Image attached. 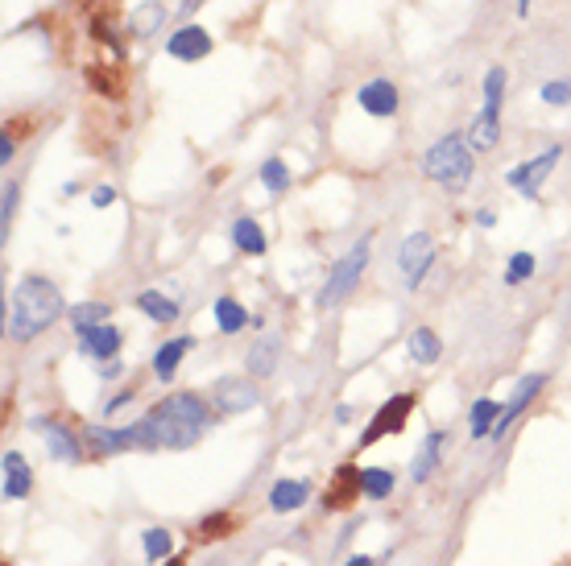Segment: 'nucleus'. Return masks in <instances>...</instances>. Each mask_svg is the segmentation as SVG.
I'll return each mask as SVG.
<instances>
[{
    "label": "nucleus",
    "instance_id": "1",
    "mask_svg": "<svg viewBox=\"0 0 571 566\" xmlns=\"http://www.w3.org/2000/svg\"><path fill=\"white\" fill-rule=\"evenodd\" d=\"M63 314H67V306H63V294H58L54 281L29 273V277H21L13 286L5 331H9L13 343H29V339H38L42 331H50Z\"/></svg>",
    "mask_w": 571,
    "mask_h": 566
},
{
    "label": "nucleus",
    "instance_id": "2",
    "mask_svg": "<svg viewBox=\"0 0 571 566\" xmlns=\"http://www.w3.org/2000/svg\"><path fill=\"white\" fill-rule=\"evenodd\" d=\"M212 410H216V405L207 401V397H199V393H174V397L158 401L145 418L154 422L162 447H170V451H187V447L199 443V434L212 426Z\"/></svg>",
    "mask_w": 571,
    "mask_h": 566
},
{
    "label": "nucleus",
    "instance_id": "3",
    "mask_svg": "<svg viewBox=\"0 0 571 566\" xmlns=\"http://www.w3.org/2000/svg\"><path fill=\"white\" fill-rule=\"evenodd\" d=\"M472 145L464 133H443L427 153H423V174L431 182H439L443 191H464L468 178H472Z\"/></svg>",
    "mask_w": 571,
    "mask_h": 566
},
{
    "label": "nucleus",
    "instance_id": "4",
    "mask_svg": "<svg viewBox=\"0 0 571 566\" xmlns=\"http://www.w3.org/2000/svg\"><path fill=\"white\" fill-rule=\"evenodd\" d=\"M87 455L108 459V455H125V451H158V430L149 418L129 422V426H87Z\"/></svg>",
    "mask_w": 571,
    "mask_h": 566
},
{
    "label": "nucleus",
    "instance_id": "5",
    "mask_svg": "<svg viewBox=\"0 0 571 566\" xmlns=\"http://www.w3.org/2000/svg\"><path fill=\"white\" fill-rule=\"evenodd\" d=\"M365 269H369V236H360L348 253L332 265V273H327V281H323V290H319V310H332V306H340L352 290H356V281L365 277Z\"/></svg>",
    "mask_w": 571,
    "mask_h": 566
},
{
    "label": "nucleus",
    "instance_id": "6",
    "mask_svg": "<svg viewBox=\"0 0 571 566\" xmlns=\"http://www.w3.org/2000/svg\"><path fill=\"white\" fill-rule=\"evenodd\" d=\"M394 265H398V277H402L406 290L423 286V277H427L431 265H435V240H431V232H410V236L398 244Z\"/></svg>",
    "mask_w": 571,
    "mask_h": 566
},
{
    "label": "nucleus",
    "instance_id": "7",
    "mask_svg": "<svg viewBox=\"0 0 571 566\" xmlns=\"http://www.w3.org/2000/svg\"><path fill=\"white\" fill-rule=\"evenodd\" d=\"M212 405L216 414H249L261 405V389H257V376L249 372H236V376H220V381L212 385Z\"/></svg>",
    "mask_w": 571,
    "mask_h": 566
},
{
    "label": "nucleus",
    "instance_id": "8",
    "mask_svg": "<svg viewBox=\"0 0 571 566\" xmlns=\"http://www.w3.org/2000/svg\"><path fill=\"white\" fill-rule=\"evenodd\" d=\"M559 157H563V145H547L538 157H530V162L505 170V186H514V191H522L526 199H538V195H543V182L559 166Z\"/></svg>",
    "mask_w": 571,
    "mask_h": 566
},
{
    "label": "nucleus",
    "instance_id": "9",
    "mask_svg": "<svg viewBox=\"0 0 571 566\" xmlns=\"http://www.w3.org/2000/svg\"><path fill=\"white\" fill-rule=\"evenodd\" d=\"M414 405H418V393H394L389 397L381 410L373 414V422H369V430L360 434V451L365 447H373L377 438H389V434H398L402 426H406V418L414 414Z\"/></svg>",
    "mask_w": 571,
    "mask_h": 566
},
{
    "label": "nucleus",
    "instance_id": "10",
    "mask_svg": "<svg viewBox=\"0 0 571 566\" xmlns=\"http://www.w3.org/2000/svg\"><path fill=\"white\" fill-rule=\"evenodd\" d=\"M543 389H547V372H526L522 381L514 385V393H509V401L501 405V418H497V426H493V438H497V443L509 434V426H514V422L530 410V405L543 397Z\"/></svg>",
    "mask_w": 571,
    "mask_h": 566
},
{
    "label": "nucleus",
    "instance_id": "11",
    "mask_svg": "<svg viewBox=\"0 0 571 566\" xmlns=\"http://www.w3.org/2000/svg\"><path fill=\"white\" fill-rule=\"evenodd\" d=\"M38 434H42V443H46V451H50V459H58V463H79L83 459V447H79V434L71 430V426H63V422H54V418H34L29 422Z\"/></svg>",
    "mask_w": 571,
    "mask_h": 566
},
{
    "label": "nucleus",
    "instance_id": "12",
    "mask_svg": "<svg viewBox=\"0 0 571 566\" xmlns=\"http://www.w3.org/2000/svg\"><path fill=\"white\" fill-rule=\"evenodd\" d=\"M166 54L178 62H203L212 54V34H207L203 25H178L166 38Z\"/></svg>",
    "mask_w": 571,
    "mask_h": 566
},
{
    "label": "nucleus",
    "instance_id": "13",
    "mask_svg": "<svg viewBox=\"0 0 571 566\" xmlns=\"http://www.w3.org/2000/svg\"><path fill=\"white\" fill-rule=\"evenodd\" d=\"M356 100H360V108H365L369 116H377V120H394L398 108H402L398 87L389 83V79H369L365 87L356 91Z\"/></svg>",
    "mask_w": 571,
    "mask_h": 566
},
{
    "label": "nucleus",
    "instance_id": "14",
    "mask_svg": "<svg viewBox=\"0 0 571 566\" xmlns=\"http://www.w3.org/2000/svg\"><path fill=\"white\" fill-rule=\"evenodd\" d=\"M29 488H34V471H29L25 455L5 451V459H0V492H5V500H25Z\"/></svg>",
    "mask_w": 571,
    "mask_h": 566
},
{
    "label": "nucleus",
    "instance_id": "15",
    "mask_svg": "<svg viewBox=\"0 0 571 566\" xmlns=\"http://www.w3.org/2000/svg\"><path fill=\"white\" fill-rule=\"evenodd\" d=\"M120 343H125L120 327L100 323V327H92V331L79 335V352H83L87 360H116V356H120Z\"/></svg>",
    "mask_w": 571,
    "mask_h": 566
},
{
    "label": "nucleus",
    "instance_id": "16",
    "mask_svg": "<svg viewBox=\"0 0 571 566\" xmlns=\"http://www.w3.org/2000/svg\"><path fill=\"white\" fill-rule=\"evenodd\" d=\"M443 451H447V434H443V430H431V434L423 438V447H418V455H414L410 484H427L435 471H439V463H443Z\"/></svg>",
    "mask_w": 571,
    "mask_h": 566
},
{
    "label": "nucleus",
    "instance_id": "17",
    "mask_svg": "<svg viewBox=\"0 0 571 566\" xmlns=\"http://www.w3.org/2000/svg\"><path fill=\"white\" fill-rule=\"evenodd\" d=\"M464 137H468L472 153H489V149H497V141H501V112H493V108H480V112L468 120Z\"/></svg>",
    "mask_w": 571,
    "mask_h": 566
},
{
    "label": "nucleus",
    "instance_id": "18",
    "mask_svg": "<svg viewBox=\"0 0 571 566\" xmlns=\"http://www.w3.org/2000/svg\"><path fill=\"white\" fill-rule=\"evenodd\" d=\"M195 348V339L191 335H183V339H166L162 348L154 352V376L162 385H170L174 376H178V368H183V360H187V352Z\"/></svg>",
    "mask_w": 571,
    "mask_h": 566
},
{
    "label": "nucleus",
    "instance_id": "19",
    "mask_svg": "<svg viewBox=\"0 0 571 566\" xmlns=\"http://www.w3.org/2000/svg\"><path fill=\"white\" fill-rule=\"evenodd\" d=\"M406 356H410V364H418V368H431V364H439V356H443V339H439L431 327H414V331L406 335Z\"/></svg>",
    "mask_w": 571,
    "mask_h": 566
},
{
    "label": "nucleus",
    "instance_id": "20",
    "mask_svg": "<svg viewBox=\"0 0 571 566\" xmlns=\"http://www.w3.org/2000/svg\"><path fill=\"white\" fill-rule=\"evenodd\" d=\"M133 306L145 314V319H154V323H178V314H183V302L162 294V290H141L133 298Z\"/></svg>",
    "mask_w": 571,
    "mask_h": 566
},
{
    "label": "nucleus",
    "instance_id": "21",
    "mask_svg": "<svg viewBox=\"0 0 571 566\" xmlns=\"http://www.w3.org/2000/svg\"><path fill=\"white\" fill-rule=\"evenodd\" d=\"M278 356H282V339L269 331V335H261L253 348H249V356H245V372L249 376H269L278 368Z\"/></svg>",
    "mask_w": 571,
    "mask_h": 566
},
{
    "label": "nucleus",
    "instance_id": "22",
    "mask_svg": "<svg viewBox=\"0 0 571 566\" xmlns=\"http://www.w3.org/2000/svg\"><path fill=\"white\" fill-rule=\"evenodd\" d=\"M232 244L245 257H265V248H269V240H265V232H261V224L253 215H236L232 219Z\"/></svg>",
    "mask_w": 571,
    "mask_h": 566
},
{
    "label": "nucleus",
    "instance_id": "23",
    "mask_svg": "<svg viewBox=\"0 0 571 566\" xmlns=\"http://www.w3.org/2000/svg\"><path fill=\"white\" fill-rule=\"evenodd\" d=\"M307 500H311L307 480H278L274 488H269V509L274 513H294V509H303Z\"/></svg>",
    "mask_w": 571,
    "mask_h": 566
},
{
    "label": "nucleus",
    "instance_id": "24",
    "mask_svg": "<svg viewBox=\"0 0 571 566\" xmlns=\"http://www.w3.org/2000/svg\"><path fill=\"white\" fill-rule=\"evenodd\" d=\"M212 314H216V331L220 335H240V331H245L249 323H253V314L245 310V306H240L236 298H216V306H212Z\"/></svg>",
    "mask_w": 571,
    "mask_h": 566
},
{
    "label": "nucleus",
    "instance_id": "25",
    "mask_svg": "<svg viewBox=\"0 0 571 566\" xmlns=\"http://www.w3.org/2000/svg\"><path fill=\"white\" fill-rule=\"evenodd\" d=\"M394 471L389 467H365L356 476V492L365 496V500H385V496H394Z\"/></svg>",
    "mask_w": 571,
    "mask_h": 566
},
{
    "label": "nucleus",
    "instance_id": "26",
    "mask_svg": "<svg viewBox=\"0 0 571 566\" xmlns=\"http://www.w3.org/2000/svg\"><path fill=\"white\" fill-rule=\"evenodd\" d=\"M497 418H501V401L480 397V401L472 405V410H468V434H472V438H493Z\"/></svg>",
    "mask_w": 571,
    "mask_h": 566
},
{
    "label": "nucleus",
    "instance_id": "27",
    "mask_svg": "<svg viewBox=\"0 0 571 566\" xmlns=\"http://www.w3.org/2000/svg\"><path fill=\"white\" fill-rule=\"evenodd\" d=\"M162 21H166V5H158V0H145V5L129 17V34L133 38H154L158 29H162Z\"/></svg>",
    "mask_w": 571,
    "mask_h": 566
},
{
    "label": "nucleus",
    "instance_id": "28",
    "mask_svg": "<svg viewBox=\"0 0 571 566\" xmlns=\"http://www.w3.org/2000/svg\"><path fill=\"white\" fill-rule=\"evenodd\" d=\"M108 319H112V306H108V302H79V306H71V327H75V335L92 331V327H100V323H108Z\"/></svg>",
    "mask_w": 571,
    "mask_h": 566
},
{
    "label": "nucleus",
    "instance_id": "29",
    "mask_svg": "<svg viewBox=\"0 0 571 566\" xmlns=\"http://www.w3.org/2000/svg\"><path fill=\"white\" fill-rule=\"evenodd\" d=\"M141 550H145V562H166L170 550H174L170 529H145L141 533Z\"/></svg>",
    "mask_w": 571,
    "mask_h": 566
},
{
    "label": "nucleus",
    "instance_id": "30",
    "mask_svg": "<svg viewBox=\"0 0 571 566\" xmlns=\"http://www.w3.org/2000/svg\"><path fill=\"white\" fill-rule=\"evenodd\" d=\"M261 186H265L269 195L290 191V166L282 162V157H269V162L261 166Z\"/></svg>",
    "mask_w": 571,
    "mask_h": 566
},
{
    "label": "nucleus",
    "instance_id": "31",
    "mask_svg": "<svg viewBox=\"0 0 571 566\" xmlns=\"http://www.w3.org/2000/svg\"><path fill=\"white\" fill-rule=\"evenodd\" d=\"M485 108H493V112L505 108V67H497V62L485 71Z\"/></svg>",
    "mask_w": 571,
    "mask_h": 566
},
{
    "label": "nucleus",
    "instance_id": "32",
    "mask_svg": "<svg viewBox=\"0 0 571 566\" xmlns=\"http://www.w3.org/2000/svg\"><path fill=\"white\" fill-rule=\"evenodd\" d=\"M534 269H538L534 253H514V257H509V265H505V286H522V281L534 277Z\"/></svg>",
    "mask_w": 571,
    "mask_h": 566
},
{
    "label": "nucleus",
    "instance_id": "33",
    "mask_svg": "<svg viewBox=\"0 0 571 566\" xmlns=\"http://www.w3.org/2000/svg\"><path fill=\"white\" fill-rule=\"evenodd\" d=\"M538 100L551 104V108H567L571 104V79H551L538 87Z\"/></svg>",
    "mask_w": 571,
    "mask_h": 566
},
{
    "label": "nucleus",
    "instance_id": "34",
    "mask_svg": "<svg viewBox=\"0 0 571 566\" xmlns=\"http://www.w3.org/2000/svg\"><path fill=\"white\" fill-rule=\"evenodd\" d=\"M17 203H21V186H17V182H5V203H0V236H9V232H13Z\"/></svg>",
    "mask_w": 571,
    "mask_h": 566
},
{
    "label": "nucleus",
    "instance_id": "35",
    "mask_svg": "<svg viewBox=\"0 0 571 566\" xmlns=\"http://www.w3.org/2000/svg\"><path fill=\"white\" fill-rule=\"evenodd\" d=\"M92 34H96V42L112 46V54H116V58H125V46H120V38H116V29H112L108 21H92Z\"/></svg>",
    "mask_w": 571,
    "mask_h": 566
},
{
    "label": "nucleus",
    "instance_id": "36",
    "mask_svg": "<svg viewBox=\"0 0 571 566\" xmlns=\"http://www.w3.org/2000/svg\"><path fill=\"white\" fill-rule=\"evenodd\" d=\"M228 525H232V517H228V513H220V517H203V525H199V529H203V538H224V533H232Z\"/></svg>",
    "mask_w": 571,
    "mask_h": 566
},
{
    "label": "nucleus",
    "instance_id": "37",
    "mask_svg": "<svg viewBox=\"0 0 571 566\" xmlns=\"http://www.w3.org/2000/svg\"><path fill=\"white\" fill-rule=\"evenodd\" d=\"M13 157H17V141H13V129L0 133V166H13Z\"/></svg>",
    "mask_w": 571,
    "mask_h": 566
},
{
    "label": "nucleus",
    "instance_id": "38",
    "mask_svg": "<svg viewBox=\"0 0 571 566\" xmlns=\"http://www.w3.org/2000/svg\"><path fill=\"white\" fill-rule=\"evenodd\" d=\"M112 203H116V186H96V191H92V207L104 211V207H112Z\"/></svg>",
    "mask_w": 571,
    "mask_h": 566
},
{
    "label": "nucleus",
    "instance_id": "39",
    "mask_svg": "<svg viewBox=\"0 0 571 566\" xmlns=\"http://www.w3.org/2000/svg\"><path fill=\"white\" fill-rule=\"evenodd\" d=\"M129 401H133V389H125V393H116V397H108V401H104V414L112 418L116 410H125V405H129Z\"/></svg>",
    "mask_w": 571,
    "mask_h": 566
},
{
    "label": "nucleus",
    "instance_id": "40",
    "mask_svg": "<svg viewBox=\"0 0 571 566\" xmlns=\"http://www.w3.org/2000/svg\"><path fill=\"white\" fill-rule=\"evenodd\" d=\"M493 224H497V211H489V207L476 211V228H493Z\"/></svg>",
    "mask_w": 571,
    "mask_h": 566
},
{
    "label": "nucleus",
    "instance_id": "41",
    "mask_svg": "<svg viewBox=\"0 0 571 566\" xmlns=\"http://www.w3.org/2000/svg\"><path fill=\"white\" fill-rule=\"evenodd\" d=\"M332 418L348 426V422H352V405H336V410H332Z\"/></svg>",
    "mask_w": 571,
    "mask_h": 566
},
{
    "label": "nucleus",
    "instance_id": "42",
    "mask_svg": "<svg viewBox=\"0 0 571 566\" xmlns=\"http://www.w3.org/2000/svg\"><path fill=\"white\" fill-rule=\"evenodd\" d=\"M100 376H120V360H104V364H100Z\"/></svg>",
    "mask_w": 571,
    "mask_h": 566
},
{
    "label": "nucleus",
    "instance_id": "43",
    "mask_svg": "<svg viewBox=\"0 0 571 566\" xmlns=\"http://www.w3.org/2000/svg\"><path fill=\"white\" fill-rule=\"evenodd\" d=\"M344 566H377V562H373V558H369V554H352V558H348V562H344Z\"/></svg>",
    "mask_w": 571,
    "mask_h": 566
},
{
    "label": "nucleus",
    "instance_id": "44",
    "mask_svg": "<svg viewBox=\"0 0 571 566\" xmlns=\"http://www.w3.org/2000/svg\"><path fill=\"white\" fill-rule=\"evenodd\" d=\"M530 13V0H518V17H526Z\"/></svg>",
    "mask_w": 571,
    "mask_h": 566
}]
</instances>
